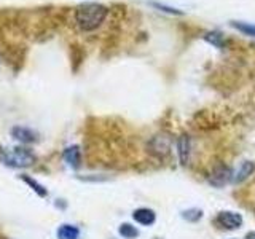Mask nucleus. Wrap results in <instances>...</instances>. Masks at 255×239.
I'll return each instance as SVG.
<instances>
[{
	"instance_id": "1",
	"label": "nucleus",
	"mask_w": 255,
	"mask_h": 239,
	"mask_svg": "<svg viewBox=\"0 0 255 239\" xmlns=\"http://www.w3.org/2000/svg\"><path fill=\"white\" fill-rule=\"evenodd\" d=\"M109 14V8L102 3H83L75 10L77 27L83 32H93L102 26Z\"/></svg>"
},
{
	"instance_id": "2",
	"label": "nucleus",
	"mask_w": 255,
	"mask_h": 239,
	"mask_svg": "<svg viewBox=\"0 0 255 239\" xmlns=\"http://www.w3.org/2000/svg\"><path fill=\"white\" fill-rule=\"evenodd\" d=\"M0 161L8 167L22 169V167H29L34 164L37 161V155L26 147H14L11 150H3L0 153Z\"/></svg>"
},
{
	"instance_id": "3",
	"label": "nucleus",
	"mask_w": 255,
	"mask_h": 239,
	"mask_svg": "<svg viewBox=\"0 0 255 239\" xmlns=\"http://www.w3.org/2000/svg\"><path fill=\"white\" fill-rule=\"evenodd\" d=\"M214 225L219 230H227V231L239 230L244 225V217L235 211H220L214 217Z\"/></svg>"
},
{
	"instance_id": "4",
	"label": "nucleus",
	"mask_w": 255,
	"mask_h": 239,
	"mask_svg": "<svg viewBox=\"0 0 255 239\" xmlns=\"http://www.w3.org/2000/svg\"><path fill=\"white\" fill-rule=\"evenodd\" d=\"M11 137L21 143H35V142H38L40 135L37 131L30 129V127L14 126V127H11Z\"/></svg>"
},
{
	"instance_id": "5",
	"label": "nucleus",
	"mask_w": 255,
	"mask_h": 239,
	"mask_svg": "<svg viewBox=\"0 0 255 239\" xmlns=\"http://www.w3.org/2000/svg\"><path fill=\"white\" fill-rule=\"evenodd\" d=\"M132 220L140 227H151L156 222V212L150 207H137L132 212Z\"/></svg>"
},
{
	"instance_id": "6",
	"label": "nucleus",
	"mask_w": 255,
	"mask_h": 239,
	"mask_svg": "<svg viewBox=\"0 0 255 239\" xmlns=\"http://www.w3.org/2000/svg\"><path fill=\"white\" fill-rule=\"evenodd\" d=\"M231 179H233V171H231L228 166H219L212 171L209 182L214 187L220 188L223 185H227L228 182H231Z\"/></svg>"
},
{
	"instance_id": "7",
	"label": "nucleus",
	"mask_w": 255,
	"mask_h": 239,
	"mask_svg": "<svg viewBox=\"0 0 255 239\" xmlns=\"http://www.w3.org/2000/svg\"><path fill=\"white\" fill-rule=\"evenodd\" d=\"M254 172H255V163L251 161V159H246V161H243L241 164H239L238 169L233 172V179H231V182H233L235 185L244 183Z\"/></svg>"
},
{
	"instance_id": "8",
	"label": "nucleus",
	"mask_w": 255,
	"mask_h": 239,
	"mask_svg": "<svg viewBox=\"0 0 255 239\" xmlns=\"http://www.w3.org/2000/svg\"><path fill=\"white\" fill-rule=\"evenodd\" d=\"M177 153H179V159L180 164L185 166L190 161V155H191V140L187 134L180 135L177 139Z\"/></svg>"
},
{
	"instance_id": "9",
	"label": "nucleus",
	"mask_w": 255,
	"mask_h": 239,
	"mask_svg": "<svg viewBox=\"0 0 255 239\" xmlns=\"http://www.w3.org/2000/svg\"><path fill=\"white\" fill-rule=\"evenodd\" d=\"M80 147L78 145H70L67 147L66 150H64L62 153V158L64 161H66L67 166H70L72 169H77V167L80 166Z\"/></svg>"
},
{
	"instance_id": "10",
	"label": "nucleus",
	"mask_w": 255,
	"mask_h": 239,
	"mask_svg": "<svg viewBox=\"0 0 255 239\" xmlns=\"http://www.w3.org/2000/svg\"><path fill=\"white\" fill-rule=\"evenodd\" d=\"M56 238L58 239H78L80 230L78 227L72 225V223H62V225L56 231Z\"/></svg>"
},
{
	"instance_id": "11",
	"label": "nucleus",
	"mask_w": 255,
	"mask_h": 239,
	"mask_svg": "<svg viewBox=\"0 0 255 239\" xmlns=\"http://www.w3.org/2000/svg\"><path fill=\"white\" fill-rule=\"evenodd\" d=\"M21 180H22L24 183H26L27 187H30L32 190H34L40 198H46V196H48V190H46L40 182H37L35 179H32V177H29V175L22 174V175H21Z\"/></svg>"
},
{
	"instance_id": "12",
	"label": "nucleus",
	"mask_w": 255,
	"mask_h": 239,
	"mask_svg": "<svg viewBox=\"0 0 255 239\" xmlns=\"http://www.w3.org/2000/svg\"><path fill=\"white\" fill-rule=\"evenodd\" d=\"M180 217L185 222L198 223L199 220L204 217V212H203V209H199V207H188V209L180 212Z\"/></svg>"
},
{
	"instance_id": "13",
	"label": "nucleus",
	"mask_w": 255,
	"mask_h": 239,
	"mask_svg": "<svg viewBox=\"0 0 255 239\" xmlns=\"http://www.w3.org/2000/svg\"><path fill=\"white\" fill-rule=\"evenodd\" d=\"M118 235L122 236L123 239H135V238H139V230L137 227H134L132 223H122V225L118 227Z\"/></svg>"
},
{
	"instance_id": "14",
	"label": "nucleus",
	"mask_w": 255,
	"mask_h": 239,
	"mask_svg": "<svg viewBox=\"0 0 255 239\" xmlns=\"http://www.w3.org/2000/svg\"><path fill=\"white\" fill-rule=\"evenodd\" d=\"M231 27H235L244 35L255 37V26L251 22H243V21H231Z\"/></svg>"
},
{
	"instance_id": "15",
	"label": "nucleus",
	"mask_w": 255,
	"mask_h": 239,
	"mask_svg": "<svg viewBox=\"0 0 255 239\" xmlns=\"http://www.w3.org/2000/svg\"><path fill=\"white\" fill-rule=\"evenodd\" d=\"M206 40L209 43H212V45H215V46H222V35L219 34V32H211V34H207L206 35Z\"/></svg>"
},
{
	"instance_id": "16",
	"label": "nucleus",
	"mask_w": 255,
	"mask_h": 239,
	"mask_svg": "<svg viewBox=\"0 0 255 239\" xmlns=\"http://www.w3.org/2000/svg\"><path fill=\"white\" fill-rule=\"evenodd\" d=\"M156 8H161V10H164V11H167V13H174V14H180V11H177L175 8H167V6H164V5H159V3H153Z\"/></svg>"
},
{
	"instance_id": "17",
	"label": "nucleus",
	"mask_w": 255,
	"mask_h": 239,
	"mask_svg": "<svg viewBox=\"0 0 255 239\" xmlns=\"http://www.w3.org/2000/svg\"><path fill=\"white\" fill-rule=\"evenodd\" d=\"M244 239H255V230L249 231V233H246Z\"/></svg>"
},
{
	"instance_id": "18",
	"label": "nucleus",
	"mask_w": 255,
	"mask_h": 239,
	"mask_svg": "<svg viewBox=\"0 0 255 239\" xmlns=\"http://www.w3.org/2000/svg\"><path fill=\"white\" fill-rule=\"evenodd\" d=\"M230 239H236V238H230Z\"/></svg>"
}]
</instances>
